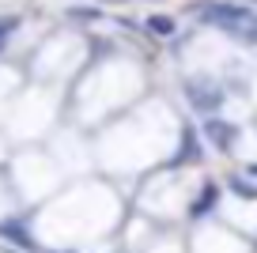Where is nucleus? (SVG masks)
Segmentation results:
<instances>
[{
  "label": "nucleus",
  "mask_w": 257,
  "mask_h": 253,
  "mask_svg": "<svg viewBox=\"0 0 257 253\" xmlns=\"http://www.w3.org/2000/svg\"><path fill=\"white\" fill-rule=\"evenodd\" d=\"M197 19L208 27H219L223 34H231L238 42H257V12L242 8V4L204 0V4H197Z\"/></svg>",
  "instance_id": "f257e3e1"
},
{
  "label": "nucleus",
  "mask_w": 257,
  "mask_h": 253,
  "mask_svg": "<svg viewBox=\"0 0 257 253\" xmlns=\"http://www.w3.org/2000/svg\"><path fill=\"white\" fill-rule=\"evenodd\" d=\"M185 95H189V106L201 113H212L223 106V87L212 83V79H189L185 83Z\"/></svg>",
  "instance_id": "f03ea898"
},
{
  "label": "nucleus",
  "mask_w": 257,
  "mask_h": 253,
  "mask_svg": "<svg viewBox=\"0 0 257 253\" xmlns=\"http://www.w3.org/2000/svg\"><path fill=\"white\" fill-rule=\"evenodd\" d=\"M204 133H208V140L216 144V148H223V151H227V148L234 144V136H238V129H234L231 121H216V117H212L208 125H204Z\"/></svg>",
  "instance_id": "7ed1b4c3"
},
{
  "label": "nucleus",
  "mask_w": 257,
  "mask_h": 253,
  "mask_svg": "<svg viewBox=\"0 0 257 253\" xmlns=\"http://www.w3.org/2000/svg\"><path fill=\"white\" fill-rule=\"evenodd\" d=\"M204 151H201V144H197V136H193V129H185L182 133V148H178V155L170 159V166H182V163H197Z\"/></svg>",
  "instance_id": "20e7f679"
},
{
  "label": "nucleus",
  "mask_w": 257,
  "mask_h": 253,
  "mask_svg": "<svg viewBox=\"0 0 257 253\" xmlns=\"http://www.w3.org/2000/svg\"><path fill=\"white\" fill-rule=\"evenodd\" d=\"M216 200H219V189L216 185H204V189L197 193V200L189 204V219H204V215L216 208Z\"/></svg>",
  "instance_id": "39448f33"
},
{
  "label": "nucleus",
  "mask_w": 257,
  "mask_h": 253,
  "mask_svg": "<svg viewBox=\"0 0 257 253\" xmlns=\"http://www.w3.org/2000/svg\"><path fill=\"white\" fill-rule=\"evenodd\" d=\"M144 27L155 34V38H170V34L178 31V23H174L170 16H148V23H144Z\"/></svg>",
  "instance_id": "423d86ee"
},
{
  "label": "nucleus",
  "mask_w": 257,
  "mask_h": 253,
  "mask_svg": "<svg viewBox=\"0 0 257 253\" xmlns=\"http://www.w3.org/2000/svg\"><path fill=\"white\" fill-rule=\"evenodd\" d=\"M0 234H12V238L19 242V245H27V249L34 245V238H31V234L23 230V223H19V219H12V223H0Z\"/></svg>",
  "instance_id": "0eeeda50"
},
{
  "label": "nucleus",
  "mask_w": 257,
  "mask_h": 253,
  "mask_svg": "<svg viewBox=\"0 0 257 253\" xmlns=\"http://www.w3.org/2000/svg\"><path fill=\"white\" fill-rule=\"evenodd\" d=\"M227 185H231V193H238L242 200H257V185L249 182V178H238V174H234Z\"/></svg>",
  "instance_id": "6e6552de"
},
{
  "label": "nucleus",
  "mask_w": 257,
  "mask_h": 253,
  "mask_svg": "<svg viewBox=\"0 0 257 253\" xmlns=\"http://www.w3.org/2000/svg\"><path fill=\"white\" fill-rule=\"evenodd\" d=\"M16 27H19L16 16H0V53L8 49V42H12V34H16Z\"/></svg>",
  "instance_id": "1a4fd4ad"
}]
</instances>
